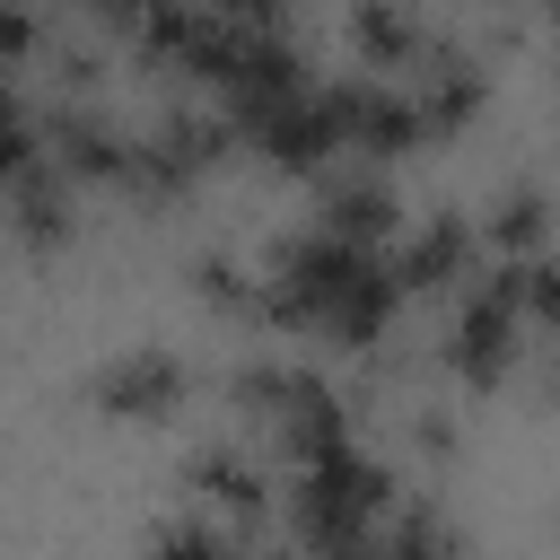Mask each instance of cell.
<instances>
[{"label":"cell","instance_id":"1","mask_svg":"<svg viewBox=\"0 0 560 560\" xmlns=\"http://www.w3.org/2000/svg\"><path fill=\"white\" fill-rule=\"evenodd\" d=\"M394 298H402V271L376 254V236H341V228H306L280 245L271 262V306L324 341H376L394 324Z\"/></svg>","mask_w":560,"mask_h":560},{"label":"cell","instance_id":"2","mask_svg":"<svg viewBox=\"0 0 560 560\" xmlns=\"http://www.w3.org/2000/svg\"><path fill=\"white\" fill-rule=\"evenodd\" d=\"M298 534L315 551H359L385 542V472L341 438L324 455H298Z\"/></svg>","mask_w":560,"mask_h":560},{"label":"cell","instance_id":"7","mask_svg":"<svg viewBox=\"0 0 560 560\" xmlns=\"http://www.w3.org/2000/svg\"><path fill=\"white\" fill-rule=\"evenodd\" d=\"M192 481H201V490H219V499H228V508H245V516L262 508V481H254V472H245L236 455H210V464H201Z\"/></svg>","mask_w":560,"mask_h":560},{"label":"cell","instance_id":"6","mask_svg":"<svg viewBox=\"0 0 560 560\" xmlns=\"http://www.w3.org/2000/svg\"><path fill=\"white\" fill-rule=\"evenodd\" d=\"M464 245H472V236H464L455 219H438V228H420V236L402 245V262H394V271H402V280H446V271L464 262Z\"/></svg>","mask_w":560,"mask_h":560},{"label":"cell","instance_id":"8","mask_svg":"<svg viewBox=\"0 0 560 560\" xmlns=\"http://www.w3.org/2000/svg\"><path fill=\"white\" fill-rule=\"evenodd\" d=\"M525 315L560 324V254H534V262H525Z\"/></svg>","mask_w":560,"mask_h":560},{"label":"cell","instance_id":"9","mask_svg":"<svg viewBox=\"0 0 560 560\" xmlns=\"http://www.w3.org/2000/svg\"><path fill=\"white\" fill-rule=\"evenodd\" d=\"M210 9H228V18H245V26H271V18H280V0H210Z\"/></svg>","mask_w":560,"mask_h":560},{"label":"cell","instance_id":"10","mask_svg":"<svg viewBox=\"0 0 560 560\" xmlns=\"http://www.w3.org/2000/svg\"><path fill=\"white\" fill-rule=\"evenodd\" d=\"M551 18H560V0H551Z\"/></svg>","mask_w":560,"mask_h":560},{"label":"cell","instance_id":"4","mask_svg":"<svg viewBox=\"0 0 560 560\" xmlns=\"http://www.w3.org/2000/svg\"><path fill=\"white\" fill-rule=\"evenodd\" d=\"M516 324H525V262L490 271V280L464 298V315H455V359H464L472 376H499L508 350H516Z\"/></svg>","mask_w":560,"mask_h":560},{"label":"cell","instance_id":"3","mask_svg":"<svg viewBox=\"0 0 560 560\" xmlns=\"http://www.w3.org/2000/svg\"><path fill=\"white\" fill-rule=\"evenodd\" d=\"M245 402L280 429V446H289V455H324V446H341V438H350V420H341L332 385H315V376H298V368H254V376H245Z\"/></svg>","mask_w":560,"mask_h":560},{"label":"cell","instance_id":"5","mask_svg":"<svg viewBox=\"0 0 560 560\" xmlns=\"http://www.w3.org/2000/svg\"><path fill=\"white\" fill-rule=\"evenodd\" d=\"M96 402H105L114 420H166V411L184 402V368H175L166 350H131V359H114V368L96 376Z\"/></svg>","mask_w":560,"mask_h":560}]
</instances>
